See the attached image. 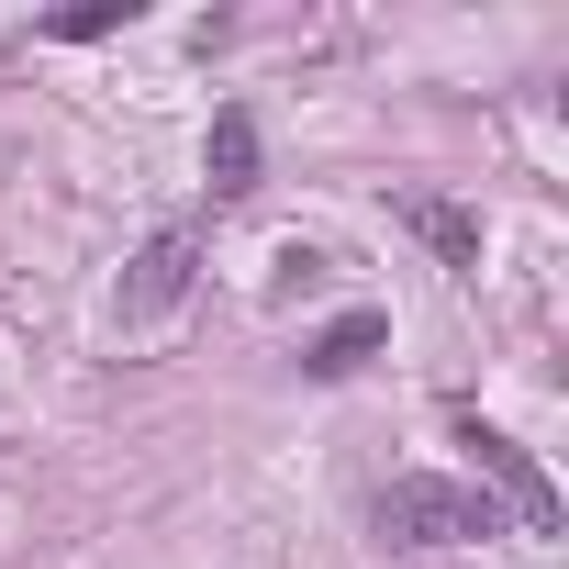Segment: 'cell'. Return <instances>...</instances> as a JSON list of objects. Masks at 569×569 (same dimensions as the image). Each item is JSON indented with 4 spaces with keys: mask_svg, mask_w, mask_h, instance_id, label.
Instances as JSON below:
<instances>
[{
    "mask_svg": "<svg viewBox=\"0 0 569 569\" xmlns=\"http://www.w3.org/2000/svg\"><path fill=\"white\" fill-rule=\"evenodd\" d=\"M369 525H380L391 547H469V536H491L502 513H491V491H469V480H436V469H402V480H380Z\"/></svg>",
    "mask_w": 569,
    "mask_h": 569,
    "instance_id": "1",
    "label": "cell"
},
{
    "mask_svg": "<svg viewBox=\"0 0 569 569\" xmlns=\"http://www.w3.org/2000/svg\"><path fill=\"white\" fill-rule=\"evenodd\" d=\"M458 447H469V469H480V480H491V491L513 502V525H525V536H558V480H547V469H536V458H525V447H513L502 425L458 413Z\"/></svg>",
    "mask_w": 569,
    "mask_h": 569,
    "instance_id": "2",
    "label": "cell"
},
{
    "mask_svg": "<svg viewBox=\"0 0 569 569\" xmlns=\"http://www.w3.org/2000/svg\"><path fill=\"white\" fill-rule=\"evenodd\" d=\"M190 268H201V234H190V223H157V234L134 246V268H123V291H112V313H123V325H157V313H179V291H190Z\"/></svg>",
    "mask_w": 569,
    "mask_h": 569,
    "instance_id": "3",
    "label": "cell"
},
{
    "mask_svg": "<svg viewBox=\"0 0 569 569\" xmlns=\"http://www.w3.org/2000/svg\"><path fill=\"white\" fill-rule=\"evenodd\" d=\"M391 212H402V234H425L447 268H480V212H458V201H425V190H413V201H391Z\"/></svg>",
    "mask_w": 569,
    "mask_h": 569,
    "instance_id": "4",
    "label": "cell"
},
{
    "mask_svg": "<svg viewBox=\"0 0 569 569\" xmlns=\"http://www.w3.org/2000/svg\"><path fill=\"white\" fill-rule=\"evenodd\" d=\"M201 168H212V190H257V112H246V101H223V112H212Z\"/></svg>",
    "mask_w": 569,
    "mask_h": 569,
    "instance_id": "5",
    "label": "cell"
},
{
    "mask_svg": "<svg viewBox=\"0 0 569 569\" xmlns=\"http://www.w3.org/2000/svg\"><path fill=\"white\" fill-rule=\"evenodd\" d=\"M380 336H391L380 313H336V325H325V336L302 347V369H313V380H347V369H358V358H369Z\"/></svg>",
    "mask_w": 569,
    "mask_h": 569,
    "instance_id": "6",
    "label": "cell"
},
{
    "mask_svg": "<svg viewBox=\"0 0 569 569\" xmlns=\"http://www.w3.org/2000/svg\"><path fill=\"white\" fill-rule=\"evenodd\" d=\"M123 23H134V0H79V12H57L46 34L57 46H90V34H123Z\"/></svg>",
    "mask_w": 569,
    "mask_h": 569,
    "instance_id": "7",
    "label": "cell"
}]
</instances>
